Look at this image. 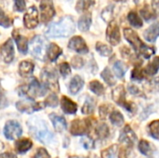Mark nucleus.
Returning a JSON list of instances; mask_svg holds the SVG:
<instances>
[{"label":"nucleus","mask_w":159,"mask_h":158,"mask_svg":"<svg viewBox=\"0 0 159 158\" xmlns=\"http://www.w3.org/2000/svg\"><path fill=\"white\" fill-rule=\"evenodd\" d=\"M41 78L43 81V85H45L48 88H52V89L59 88L58 77L54 70L48 69V68L44 69L41 74Z\"/></svg>","instance_id":"obj_9"},{"label":"nucleus","mask_w":159,"mask_h":158,"mask_svg":"<svg viewBox=\"0 0 159 158\" xmlns=\"http://www.w3.org/2000/svg\"><path fill=\"white\" fill-rule=\"evenodd\" d=\"M140 13H141V15L143 16V18L145 20H147V21H149V20H155L156 17H157L155 11L153 10V8H151V7H150L149 5H145V6L141 9Z\"/></svg>","instance_id":"obj_29"},{"label":"nucleus","mask_w":159,"mask_h":158,"mask_svg":"<svg viewBox=\"0 0 159 158\" xmlns=\"http://www.w3.org/2000/svg\"><path fill=\"white\" fill-rule=\"evenodd\" d=\"M13 37L16 41V44L18 46L20 52L25 54L28 51V39L22 35H20L17 31L13 32Z\"/></svg>","instance_id":"obj_20"},{"label":"nucleus","mask_w":159,"mask_h":158,"mask_svg":"<svg viewBox=\"0 0 159 158\" xmlns=\"http://www.w3.org/2000/svg\"><path fill=\"white\" fill-rule=\"evenodd\" d=\"M95 4L94 0H78L75 6L77 12H87L93 5Z\"/></svg>","instance_id":"obj_27"},{"label":"nucleus","mask_w":159,"mask_h":158,"mask_svg":"<svg viewBox=\"0 0 159 158\" xmlns=\"http://www.w3.org/2000/svg\"><path fill=\"white\" fill-rule=\"evenodd\" d=\"M152 8L156 14L159 15V0H152Z\"/></svg>","instance_id":"obj_51"},{"label":"nucleus","mask_w":159,"mask_h":158,"mask_svg":"<svg viewBox=\"0 0 159 158\" xmlns=\"http://www.w3.org/2000/svg\"><path fill=\"white\" fill-rule=\"evenodd\" d=\"M75 24L71 16H64L60 20L51 23L47 30L50 37H67L75 32Z\"/></svg>","instance_id":"obj_1"},{"label":"nucleus","mask_w":159,"mask_h":158,"mask_svg":"<svg viewBox=\"0 0 159 158\" xmlns=\"http://www.w3.org/2000/svg\"><path fill=\"white\" fill-rule=\"evenodd\" d=\"M69 48L76 51L77 53L81 54H86L89 52V47L85 42V40L81 36H74L70 39L69 44H68Z\"/></svg>","instance_id":"obj_14"},{"label":"nucleus","mask_w":159,"mask_h":158,"mask_svg":"<svg viewBox=\"0 0 159 158\" xmlns=\"http://www.w3.org/2000/svg\"><path fill=\"white\" fill-rule=\"evenodd\" d=\"M113 99L114 101L119 104L120 106L124 107L127 111L130 112V113H134L136 110V106L134 103L132 102H129L126 101V97H125V89L123 86H118L116 88V89L113 90Z\"/></svg>","instance_id":"obj_6"},{"label":"nucleus","mask_w":159,"mask_h":158,"mask_svg":"<svg viewBox=\"0 0 159 158\" xmlns=\"http://www.w3.org/2000/svg\"><path fill=\"white\" fill-rule=\"evenodd\" d=\"M129 90H130V92H131L132 94H134V95L140 94V91H139V89H138L136 87H134V86H130V87H129Z\"/></svg>","instance_id":"obj_53"},{"label":"nucleus","mask_w":159,"mask_h":158,"mask_svg":"<svg viewBox=\"0 0 159 158\" xmlns=\"http://www.w3.org/2000/svg\"><path fill=\"white\" fill-rule=\"evenodd\" d=\"M72 65H73V67L75 68V69H80V68H82L83 65H84V61H83L82 58L75 56V57H74V58L72 59Z\"/></svg>","instance_id":"obj_46"},{"label":"nucleus","mask_w":159,"mask_h":158,"mask_svg":"<svg viewBox=\"0 0 159 158\" xmlns=\"http://www.w3.org/2000/svg\"><path fill=\"white\" fill-rule=\"evenodd\" d=\"M23 22L27 29H34L38 24V11L35 7H31L23 17Z\"/></svg>","instance_id":"obj_12"},{"label":"nucleus","mask_w":159,"mask_h":158,"mask_svg":"<svg viewBox=\"0 0 159 158\" xmlns=\"http://www.w3.org/2000/svg\"><path fill=\"white\" fill-rule=\"evenodd\" d=\"M41 20L43 22H48L55 15V9L52 0H41L40 2Z\"/></svg>","instance_id":"obj_11"},{"label":"nucleus","mask_w":159,"mask_h":158,"mask_svg":"<svg viewBox=\"0 0 159 158\" xmlns=\"http://www.w3.org/2000/svg\"><path fill=\"white\" fill-rule=\"evenodd\" d=\"M153 85H154L155 88L159 91V76L156 77V78L154 79V81H153Z\"/></svg>","instance_id":"obj_55"},{"label":"nucleus","mask_w":159,"mask_h":158,"mask_svg":"<svg viewBox=\"0 0 159 158\" xmlns=\"http://www.w3.org/2000/svg\"><path fill=\"white\" fill-rule=\"evenodd\" d=\"M116 2H120V1H122V0H115Z\"/></svg>","instance_id":"obj_57"},{"label":"nucleus","mask_w":159,"mask_h":158,"mask_svg":"<svg viewBox=\"0 0 159 158\" xmlns=\"http://www.w3.org/2000/svg\"><path fill=\"white\" fill-rule=\"evenodd\" d=\"M128 20H129V22L133 27H136V28H141L143 26V20L141 19V17L135 11H130L128 14Z\"/></svg>","instance_id":"obj_28"},{"label":"nucleus","mask_w":159,"mask_h":158,"mask_svg":"<svg viewBox=\"0 0 159 158\" xmlns=\"http://www.w3.org/2000/svg\"><path fill=\"white\" fill-rule=\"evenodd\" d=\"M50 119H51V122L53 124V127L54 129H56V131L58 132H61L63 130L66 129V121L65 119L62 117V116H60V115H57L55 114H51L49 115Z\"/></svg>","instance_id":"obj_19"},{"label":"nucleus","mask_w":159,"mask_h":158,"mask_svg":"<svg viewBox=\"0 0 159 158\" xmlns=\"http://www.w3.org/2000/svg\"><path fill=\"white\" fill-rule=\"evenodd\" d=\"M48 47L47 40L41 35H37V36L34 37L28 47L30 53L34 57H35L36 59H39V60H44L45 54L47 53V50H48Z\"/></svg>","instance_id":"obj_4"},{"label":"nucleus","mask_w":159,"mask_h":158,"mask_svg":"<svg viewBox=\"0 0 159 158\" xmlns=\"http://www.w3.org/2000/svg\"><path fill=\"white\" fill-rule=\"evenodd\" d=\"M137 141V136L135 135L134 131L132 130V129L130 128V126L127 125L125 126V128L122 129L120 137H119V142L126 143L128 146L132 147L134 145V143Z\"/></svg>","instance_id":"obj_15"},{"label":"nucleus","mask_w":159,"mask_h":158,"mask_svg":"<svg viewBox=\"0 0 159 158\" xmlns=\"http://www.w3.org/2000/svg\"><path fill=\"white\" fill-rule=\"evenodd\" d=\"M92 118L88 119H75L71 124L70 132L74 136L85 135L92 126Z\"/></svg>","instance_id":"obj_7"},{"label":"nucleus","mask_w":159,"mask_h":158,"mask_svg":"<svg viewBox=\"0 0 159 158\" xmlns=\"http://www.w3.org/2000/svg\"><path fill=\"white\" fill-rule=\"evenodd\" d=\"M143 36L148 42H155L159 36V22L152 24L148 29H146L143 33Z\"/></svg>","instance_id":"obj_17"},{"label":"nucleus","mask_w":159,"mask_h":158,"mask_svg":"<svg viewBox=\"0 0 159 158\" xmlns=\"http://www.w3.org/2000/svg\"><path fill=\"white\" fill-rule=\"evenodd\" d=\"M32 145L33 143L29 139H22L15 143V149L19 154H24L32 147Z\"/></svg>","instance_id":"obj_25"},{"label":"nucleus","mask_w":159,"mask_h":158,"mask_svg":"<svg viewBox=\"0 0 159 158\" xmlns=\"http://www.w3.org/2000/svg\"><path fill=\"white\" fill-rule=\"evenodd\" d=\"M114 72H115V74L119 77V78H122L126 72H127V66L120 61H116L114 64Z\"/></svg>","instance_id":"obj_33"},{"label":"nucleus","mask_w":159,"mask_h":158,"mask_svg":"<svg viewBox=\"0 0 159 158\" xmlns=\"http://www.w3.org/2000/svg\"><path fill=\"white\" fill-rule=\"evenodd\" d=\"M61 109L63 110V112L65 114L74 115L77 111V105H76V103L74 102L69 98H67L66 96H63L61 98Z\"/></svg>","instance_id":"obj_18"},{"label":"nucleus","mask_w":159,"mask_h":158,"mask_svg":"<svg viewBox=\"0 0 159 158\" xmlns=\"http://www.w3.org/2000/svg\"><path fill=\"white\" fill-rule=\"evenodd\" d=\"M117 149V145H112L106 150L102 152V158H113L116 155Z\"/></svg>","instance_id":"obj_42"},{"label":"nucleus","mask_w":159,"mask_h":158,"mask_svg":"<svg viewBox=\"0 0 159 158\" xmlns=\"http://www.w3.org/2000/svg\"><path fill=\"white\" fill-rule=\"evenodd\" d=\"M0 54L5 62H11L14 59V46L11 39H8L1 47Z\"/></svg>","instance_id":"obj_16"},{"label":"nucleus","mask_w":159,"mask_h":158,"mask_svg":"<svg viewBox=\"0 0 159 158\" xmlns=\"http://www.w3.org/2000/svg\"><path fill=\"white\" fill-rule=\"evenodd\" d=\"M22 133V129L20 125L14 120H10L7 122L5 129H4V134L7 139L8 140H16L19 137H20Z\"/></svg>","instance_id":"obj_10"},{"label":"nucleus","mask_w":159,"mask_h":158,"mask_svg":"<svg viewBox=\"0 0 159 158\" xmlns=\"http://www.w3.org/2000/svg\"><path fill=\"white\" fill-rule=\"evenodd\" d=\"M148 132L151 137L159 141V120H155L149 124Z\"/></svg>","instance_id":"obj_36"},{"label":"nucleus","mask_w":159,"mask_h":158,"mask_svg":"<svg viewBox=\"0 0 159 158\" xmlns=\"http://www.w3.org/2000/svg\"><path fill=\"white\" fill-rule=\"evenodd\" d=\"M0 158H16V156L10 153H4V154L0 155Z\"/></svg>","instance_id":"obj_54"},{"label":"nucleus","mask_w":159,"mask_h":158,"mask_svg":"<svg viewBox=\"0 0 159 158\" xmlns=\"http://www.w3.org/2000/svg\"><path fill=\"white\" fill-rule=\"evenodd\" d=\"M114 8H115L114 5H109L102 9V11L101 13V17L104 21H106V22L112 21L113 16H114Z\"/></svg>","instance_id":"obj_30"},{"label":"nucleus","mask_w":159,"mask_h":158,"mask_svg":"<svg viewBox=\"0 0 159 158\" xmlns=\"http://www.w3.org/2000/svg\"><path fill=\"white\" fill-rule=\"evenodd\" d=\"M94 109H95V102L92 99L88 98L82 107V113L84 115H89L94 112Z\"/></svg>","instance_id":"obj_39"},{"label":"nucleus","mask_w":159,"mask_h":158,"mask_svg":"<svg viewBox=\"0 0 159 158\" xmlns=\"http://www.w3.org/2000/svg\"><path fill=\"white\" fill-rule=\"evenodd\" d=\"M129 156V151L127 148L123 147L120 149L119 154H118V158H128Z\"/></svg>","instance_id":"obj_50"},{"label":"nucleus","mask_w":159,"mask_h":158,"mask_svg":"<svg viewBox=\"0 0 159 158\" xmlns=\"http://www.w3.org/2000/svg\"><path fill=\"white\" fill-rule=\"evenodd\" d=\"M92 22V17L91 14L89 12L85 13L84 15H82L78 20V29L82 32H87Z\"/></svg>","instance_id":"obj_22"},{"label":"nucleus","mask_w":159,"mask_h":158,"mask_svg":"<svg viewBox=\"0 0 159 158\" xmlns=\"http://www.w3.org/2000/svg\"><path fill=\"white\" fill-rule=\"evenodd\" d=\"M89 88L93 93H95L98 96H101L104 93V87L102 86V83H100L97 80L91 81L89 83Z\"/></svg>","instance_id":"obj_37"},{"label":"nucleus","mask_w":159,"mask_h":158,"mask_svg":"<svg viewBox=\"0 0 159 158\" xmlns=\"http://www.w3.org/2000/svg\"><path fill=\"white\" fill-rule=\"evenodd\" d=\"M48 88L45 85H40L35 78H33L30 84L25 87L22 90V94L29 100L34 101L37 96H43L46 94Z\"/></svg>","instance_id":"obj_5"},{"label":"nucleus","mask_w":159,"mask_h":158,"mask_svg":"<svg viewBox=\"0 0 159 158\" xmlns=\"http://www.w3.org/2000/svg\"><path fill=\"white\" fill-rule=\"evenodd\" d=\"M124 36H125L126 40L134 48V50L137 53H139L140 55L143 56L145 59H149L155 54V52H156L155 48L145 45L141 40V38L139 37V35L136 34V32L134 30H132L130 28H125L124 29Z\"/></svg>","instance_id":"obj_2"},{"label":"nucleus","mask_w":159,"mask_h":158,"mask_svg":"<svg viewBox=\"0 0 159 158\" xmlns=\"http://www.w3.org/2000/svg\"><path fill=\"white\" fill-rule=\"evenodd\" d=\"M15 8L19 12H22L25 9V0H14Z\"/></svg>","instance_id":"obj_47"},{"label":"nucleus","mask_w":159,"mask_h":158,"mask_svg":"<svg viewBox=\"0 0 159 158\" xmlns=\"http://www.w3.org/2000/svg\"><path fill=\"white\" fill-rule=\"evenodd\" d=\"M6 103H7V101H6L4 92H3V90L0 88V109L3 108V107H5Z\"/></svg>","instance_id":"obj_52"},{"label":"nucleus","mask_w":159,"mask_h":158,"mask_svg":"<svg viewBox=\"0 0 159 158\" xmlns=\"http://www.w3.org/2000/svg\"><path fill=\"white\" fill-rule=\"evenodd\" d=\"M138 148H139V151L145 156H150L153 153V150H152V147H151L149 142H147L145 140L140 141V142L138 144Z\"/></svg>","instance_id":"obj_32"},{"label":"nucleus","mask_w":159,"mask_h":158,"mask_svg":"<svg viewBox=\"0 0 159 158\" xmlns=\"http://www.w3.org/2000/svg\"><path fill=\"white\" fill-rule=\"evenodd\" d=\"M70 158H88V157H79V156H71Z\"/></svg>","instance_id":"obj_56"},{"label":"nucleus","mask_w":159,"mask_h":158,"mask_svg":"<svg viewBox=\"0 0 159 158\" xmlns=\"http://www.w3.org/2000/svg\"><path fill=\"white\" fill-rule=\"evenodd\" d=\"M28 126L32 135L42 143L48 144L53 141V134L49 131L44 121L38 117H33L28 121Z\"/></svg>","instance_id":"obj_3"},{"label":"nucleus","mask_w":159,"mask_h":158,"mask_svg":"<svg viewBox=\"0 0 159 158\" xmlns=\"http://www.w3.org/2000/svg\"><path fill=\"white\" fill-rule=\"evenodd\" d=\"M106 38L112 46H117L121 41L120 30L115 20L108 23V27L106 29Z\"/></svg>","instance_id":"obj_8"},{"label":"nucleus","mask_w":159,"mask_h":158,"mask_svg":"<svg viewBox=\"0 0 159 158\" xmlns=\"http://www.w3.org/2000/svg\"><path fill=\"white\" fill-rule=\"evenodd\" d=\"M45 102H33V101H22L17 102L16 106L20 112H25V113H32L34 111H38L41 110L45 107Z\"/></svg>","instance_id":"obj_13"},{"label":"nucleus","mask_w":159,"mask_h":158,"mask_svg":"<svg viewBox=\"0 0 159 158\" xmlns=\"http://www.w3.org/2000/svg\"><path fill=\"white\" fill-rule=\"evenodd\" d=\"M110 121L113 125H115L116 127H120L124 123V117L120 112L114 111L110 115Z\"/></svg>","instance_id":"obj_34"},{"label":"nucleus","mask_w":159,"mask_h":158,"mask_svg":"<svg viewBox=\"0 0 159 158\" xmlns=\"http://www.w3.org/2000/svg\"><path fill=\"white\" fill-rule=\"evenodd\" d=\"M58 98L55 94H51L48 96V98L45 101V104L48 105V106H50V107H56L58 105Z\"/></svg>","instance_id":"obj_43"},{"label":"nucleus","mask_w":159,"mask_h":158,"mask_svg":"<svg viewBox=\"0 0 159 158\" xmlns=\"http://www.w3.org/2000/svg\"><path fill=\"white\" fill-rule=\"evenodd\" d=\"M95 132H96L97 136L99 137V139L103 140V139H106L109 136V128H108V126L106 124L102 123L96 128Z\"/></svg>","instance_id":"obj_35"},{"label":"nucleus","mask_w":159,"mask_h":158,"mask_svg":"<svg viewBox=\"0 0 159 158\" xmlns=\"http://www.w3.org/2000/svg\"><path fill=\"white\" fill-rule=\"evenodd\" d=\"M11 23H12V21L9 19V17L7 16L2 9H0V26L8 28L11 25Z\"/></svg>","instance_id":"obj_41"},{"label":"nucleus","mask_w":159,"mask_h":158,"mask_svg":"<svg viewBox=\"0 0 159 158\" xmlns=\"http://www.w3.org/2000/svg\"><path fill=\"white\" fill-rule=\"evenodd\" d=\"M101 75H102V78L109 86H114V85L116 84L115 76L113 75V74L111 73V71H110L109 68H105V69L102 72Z\"/></svg>","instance_id":"obj_38"},{"label":"nucleus","mask_w":159,"mask_h":158,"mask_svg":"<svg viewBox=\"0 0 159 158\" xmlns=\"http://www.w3.org/2000/svg\"><path fill=\"white\" fill-rule=\"evenodd\" d=\"M83 146L88 149V150H90V149H93L94 148V141L90 138V137H85L82 139L81 141Z\"/></svg>","instance_id":"obj_44"},{"label":"nucleus","mask_w":159,"mask_h":158,"mask_svg":"<svg viewBox=\"0 0 159 158\" xmlns=\"http://www.w3.org/2000/svg\"><path fill=\"white\" fill-rule=\"evenodd\" d=\"M144 77H145V74H144L143 70H142L141 68H138V67L134 68V70L131 73V78L133 80L140 81V80H143Z\"/></svg>","instance_id":"obj_40"},{"label":"nucleus","mask_w":159,"mask_h":158,"mask_svg":"<svg viewBox=\"0 0 159 158\" xmlns=\"http://www.w3.org/2000/svg\"><path fill=\"white\" fill-rule=\"evenodd\" d=\"M96 50L103 57H109L113 53V49L111 47L102 43V42H97L96 44Z\"/></svg>","instance_id":"obj_31"},{"label":"nucleus","mask_w":159,"mask_h":158,"mask_svg":"<svg viewBox=\"0 0 159 158\" xmlns=\"http://www.w3.org/2000/svg\"><path fill=\"white\" fill-rule=\"evenodd\" d=\"M60 73L63 76H67L71 73V68L70 65L67 62H62L60 64Z\"/></svg>","instance_id":"obj_45"},{"label":"nucleus","mask_w":159,"mask_h":158,"mask_svg":"<svg viewBox=\"0 0 159 158\" xmlns=\"http://www.w3.org/2000/svg\"><path fill=\"white\" fill-rule=\"evenodd\" d=\"M61 53H62L61 48L58 45H56V44H54V43H51V44L48 46V50H47L48 58V60L51 61H55L59 58V56H60Z\"/></svg>","instance_id":"obj_23"},{"label":"nucleus","mask_w":159,"mask_h":158,"mask_svg":"<svg viewBox=\"0 0 159 158\" xmlns=\"http://www.w3.org/2000/svg\"><path fill=\"white\" fill-rule=\"evenodd\" d=\"M109 109H111L110 104H108V105L103 104L102 106H101V108H100V115L102 116V118H104L107 115V114L109 112Z\"/></svg>","instance_id":"obj_49"},{"label":"nucleus","mask_w":159,"mask_h":158,"mask_svg":"<svg viewBox=\"0 0 159 158\" xmlns=\"http://www.w3.org/2000/svg\"><path fill=\"white\" fill-rule=\"evenodd\" d=\"M159 70V56L156 57L151 62H149L147 64V66L145 67V69H143L144 74L146 75H155L156 74H157Z\"/></svg>","instance_id":"obj_26"},{"label":"nucleus","mask_w":159,"mask_h":158,"mask_svg":"<svg viewBox=\"0 0 159 158\" xmlns=\"http://www.w3.org/2000/svg\"><path fill=\"white\" fill-rule=\"evenodd\" d=\"M34 158H50L48 153L44 148H39L34 156Z\"/></svg>","instance_id":"obj_48"},{"label":"nucleus","mask_w":159,"mask_h":158,"mask_svg":"<svg viewBox=\"0 0 159 158\" xmlns=\"http://www.w3.org/2000/svg\"><path fill=\"white\" fill-rule=\"evenodd\" d=\"M84 86V80L79 76V75H75L71 82H70V85H69V90H70V93L73 94V95H75L77 94L80 89L83 88Z\"/></svg>","instance_id":"obj_21"},{"label":"nucleus","mask_w":159,"mask_h":158,"mask_svg":"<svg viewBox=\"0 0 159 158\" xmlns=\"http://www.w3.org/2000/svg\"><path fill=\"white\" fill-rule=\"evenodd\" d=\"M34 65L33 62L29 61H23L20 63L19 65V72L20 74L23 77L25 76H29L30 74H32L33 71H34Z\"/></svg>","instance_id":"obj_24"}]
</instances>
